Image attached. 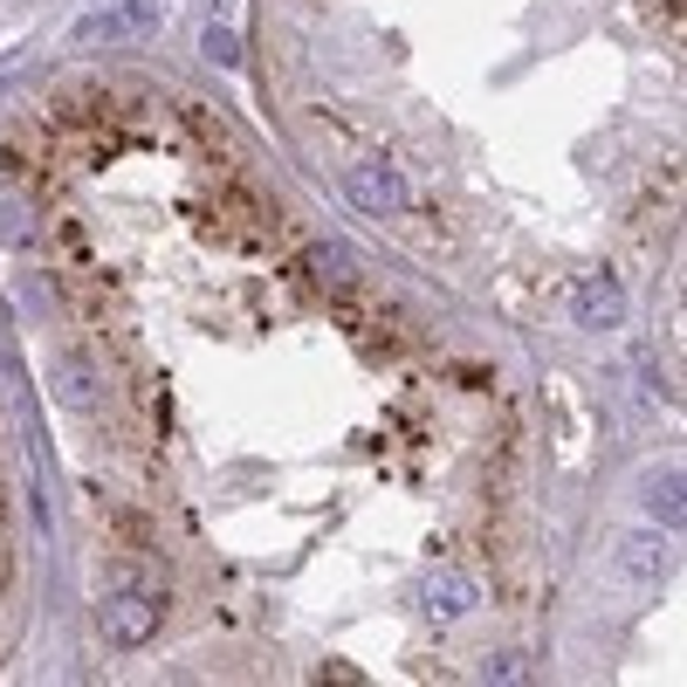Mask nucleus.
<instances>
[{"label":"nucleus","mask_w":687,"mask_h":687,"mask_svg":"<svg viewBox=\"0 0 687 687\" xmlns=\"http://www.w3.org/2000/svg\"><path fill=\"white\" fill-rule=\"evenodd\" d=\"M159 619H166V599H159V591H117V599L104 605V640H110L117 653H138V646H151Z\"/></svg>","instance_id":"obj_1"},{"label":"nucleus","mask_w":687,"mask_h":687,"mask_svg":"<svg viewBox=\"0 0 687 687\" xmlns=\"http://www.w3.org/2000/svg\"><path fill=\"white\" fill-rule=\"evenodd\" d=\"M571 317L584 330H619V317H626V289H619V275H584L578 296H571Z\"/></svg>","instance_id":"obj_2"},{"label":"nucleus","mask_w":687,"mask_h":687,"mask_svg":"<svg viewBox=\"0 0 687 687\" xmlns=\"http://www.w3.org/2000/svg\"><path fill=\"white\" fill-rule=\"evenodd\" d=\"M344 186H351V200H358L364 213H392V207L405 200V186H399V172H392L385 159H364V166H351V172H344Z\"/></svg>","instance_id":"obj_3"},{"label":"nucleus","mask_w":687,"mask_h":687,"mask_svg":"<svg viewBox=\"0 0 687 687\" xmlns=\"http://www.w3.org/2000/svg\"><path fill=\"white\" fill-rule=\"evenodd\" d=\"M426 612L433 619H461V612H475V578H467L461 564H441L426 578Z\"/></svg>","instance_id":"obj_4"},{"label":"nucleus","mask_w":687,"mask_h":687,"mask_svg":"<svg viewBox=\"0 0 687 687\" xmlns=\"http://www.w3.org/2000/svg\"><path fill=\"white\" fill-rule=\"evenodd\" d=\"M619 571L640 578V584H653V578L667 571V550L653 543V537H633V543H619Z\"/></svg>","instance_id":"obj_5"},{"label":"nucleus","mask_w":687,"mask_h":687,"mask_svg":"<svg viewBox=\"0 0 687 687\" xmlns=\"http://www.w3.org/2000/svg\"><path fill=\"white\" fill-rule=\"evenodd\" d=\"M309 268H317V283H351V255H344V247H309Z\"/></svg>","instance_id":"obj_6"},{"label":"nucleus","mask_w":687,"mask_h":687,"mask_svg":"<svg viewBox=\"0 0 687 687\" xmlns=\"http://www.w3.org/2000/svg\"><path fill=\"white\" fill-rule=\"evenodd\" d=\"M646 509L660 516L667 529H680V475H667V482H653V495H646Z\"/></svg>","instance_id":"obj_7"},{"label":"nucleus","mask_w":687,"mask_h":687,"mask_svg":"<svg viewBox=\"0 0 687 687\" xmlns=\"http://www.w3.org/2000/svg\"><path fill=\"white\" fill-rule=\"evenodd\" d=\"M207 62H221V70H234V62H241V42H234V28H207Z\"/></svg>","instance_id":"obj_8"},{"label":"nucleus","mask_w":687,"mask_h":687,"mask_svg":"<svg viewBox=\"0 0 687 687\" xmlns=\"http://www.w3.org/2000/svg\"><path fill=\"white\" fill-rule=\"evenodd\" d=\"M482 680H516V660L503 653V660H482Z\"/></svg>","instance_id":"obj_9"}]
</instances>
